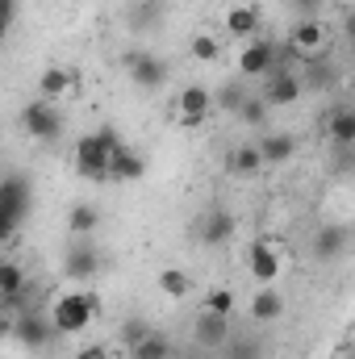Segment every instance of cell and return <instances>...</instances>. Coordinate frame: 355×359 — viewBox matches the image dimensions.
<instances>
[{
    "instance_id": "obj_27",
    "label": "cell",
    "mask_w": 355,
    "mask_h": 359,
    "mask_svg": "<svg viewBox=\"0 0 355 359\" xmlns=\"http://www.w3.org/2000/svg\"><path fill=\"white\" fill-rule=\"evenodd\" d=\"M251 96V88L243 80H226L222 88L213 92V113H239V104Z\"/></svg>"
},
{
    "instance_id": "obj_13",
    "label": "cell",
    "mask_w": 355,
    "mask_h": 359,
    "mask_svg": "<svg viewBox=\"0 0 355 359\" xmlns=\"http://www.w3.org/2000/svg\"><path fill=\"white\" fill-rule=\"evenodd\" d=\"M293 55H301V59H314V55H322L326 50V29H322V17H301L297 25H293V34H288V42H284Z\"/></svg>"
},
{
    "instance_id": "obj_41",
    "label": "cell",
    "mask_w": 355,
    "mask_h": 359,
    "mask_svg": "<svg viewBox=\"0 0 355 359\" xmlns=\"http://www.w3.org/2000/svg\"><path fill=\"white\" fill-rule=\"evenodd\" d=\"M188 359H209V351H192Z\"/></svg>"
},
{
    "instance_id": "obj_21",
    "label": "cell",
    "mask_w": 355,
    "mask_h": 359,
    "mask_svg": "<svg viewBox=\"0 0 355 359\" xmlns=\"http://www.w3.org/2000/svg\"><path fill=\"white\" fill-rule=\"evenodd\" d=\"M76 84H80V76H76V72H67V67H46V72L38 76V96L59 104L67 92H76Z\"/></svg>"
},
{
    "instance_id": "obj_25",
    "label": "cell",
    "mask_w": 355,
    "mask_h": 359,
    "mask_svg": "<svg viewBox=\"0 0 355 359\" xmlns=\"http://www.w3.org/2000/svg\"><path fill=\"white\" fill-rule=\"evenodd\" d=\"M67 230H72V238H92L96 230H100V209L96 205H72V213H67Z\"/></svg>"
},
{
    "instance_id": "obj_38",
    "label": "cell",
    "mask_w": 355,
    "mask_h": 359,
    "mask_svg": "<svg viewBox=\"0 0 355 359\" xmlns=\"http://www.w3.org/2000/svg\"><path fill=\"white\" fill-rule=\"evenodd\" d=\"M8 330H13V318H8V313H4V305H0V339H4Z\"/></svg>"
},
{
    "instance_id": "obj_37",
    "label": "cell",
    "mask_w": 355,
    "mask_h": 359,
    "mask_svg": "<svg viewBox=\"0 0 355 359\" xmlns=\"http://www.w3.org/2000/svg\"><path fill=\"white\" fill-rule=\"evenodd\" d=\"M17 4H21V0H0V21H8V25H13V17H17Z\"/></svg>"
},
{
    "instance_id": "obj_2",
    "label": "cell",
    "mask_w": 355,
    "mask_h": 359,
    "mask_svg": "<svg viewBox=\"0 0 355 359\" xmlns=\"http://www.w3.org/2000/svg\"><path fill=\"white\" fill-rule=\"evenodd\" d=\"M100 313V297L88 292V288H76V292H63V297H55V305H51V326H55V334H80V330H88V322Z\"/></svg>"
},
{
    "instance_id": "obj_3",
    "label": "cell",
    "mask_w": 355,
    "mask_h": 359,
    "mask_svg": "<svg viewBox=\"0 0 355 359\" xmlns=\"http://www.w3.org/2000/svg\"><path fill=\"white\" fill-rule=\"evenodd\" d=\"M121 72L130 76V84H134L138 92H159L168 80H172L168 59H163V55H155V50H142V46L121 50Z\"/></svg>"
},
{
    "instance_id": "obj_14",
    "label": "cell",
    "mask_w": 355,
    "mask_h": 359,
    "mask_svg": "<svg viewBox=\"0 0 355 359\" xmlns=\"http://www.w3.org/2000/svg\"><path fill=\"white\" fill-rule=\"evenodd\" d=\"M126 21H130L134 34H159L163 21H168V0H134Z\"/></svg>"
},
{
    "instance_id": "obj_17",
    "label": "cell",
    "mask_w": 355,
    "mask_h": 359,
    "mask_svg": "<svg viewBox=\"0 0 355 359\" xmlns=\"http://www.w3.org/2000/svg\"><path fill=\"white\" fill-rule=\"evenodd\" d=\"M326 138L335 142V151H351L355 147V113L347 104L326 109Z\"/></svg>"
},
{
    "instance_id": "obj_4",
    "label": "cell",
    "mask_w": 355,
    "mask_h": 359,
    "mask_svg": "<svg viewBox=\"0 0 355 359\" xmlns=\"http://www.w3.org/2000/svg\"><path fill=\"white\" fill-rule=\"evenodd\" d=\"M29 209H34V184H29V176H21V172L0 176V222L17 234L21 222L29 217Z\"/></svg>"
},
{
    "instance_id": "obj_29",
    "label": "cell",
    "mask_w": 355,
    "mask_h": 359,
    "mask_svg": "<svg viewBox=\"0 0 355 359\" xmlns=\"http://www.w3.org/2000/svg\"><path fill=\"white\" fill-rule=\"evenodd\" d=\"M130 359H172V339L163 330H151L138 347H130Z\"/></svg>"
},
{
    "instance_id": "obj_35",
    "label": "cell",
    "mask_w": 355,
    "mask_h": 359,
    "mask_svg": "<svg viewBox=\"0 0 355 359\" xmlns=\"http://www.w3.org/2000/svg\"><path fill=\"white\" fill-rule=\"evenodd\" d=\"M322 4H326V0H288V8H293V13H301V17H318V13H322Z\"/></svg>"
},
{
    "instance_id": "obj_39",
    "label": "cell",
    "mask_w": 355,
    "mask_h": 359,
    "mask_svg": "<svg viewBox=\"0 0 355 359\" xmlns=\"http://www.w3.org/2000/svg\"><path fill=\"white\" fill-rule=\"evenodd\" d=\"M8 238H13V230H8V226L0 222V243H8Z\"/></svg>"
},
{
    "instance_id": "obj_7",
    "label": "cell",
    "mask_w": 355,
    "mask_h": 359,
    "mask_svg": "<svg viewBox=\"0 0 355 359\" xmlns=\"http://www.w3.org/2000/svg\"><path fill=\"white\" fill-rule=\"evenodd\" d=\"M272 72H280V42L272 38H251L239 50V76L243 80H264Z\"/></svg>"
},
{
    "instance_id": "obj_30",
    "label": "cell",
    "mask_w": 355,
    "mask_h": 359,
    "mask_svg": "<svg viewBox=\"0 0 355 359\" xmlns=\"http://www.w3.org/2000/svg\"><path fill=\"white\" fill-rule=\"evenodd\" d=\"M260 168H264V159H260L255 142H239V147L230 151V172H234V176H255Z\"/></svg>"
},
{
    "instance_id": "obj_31",
    "label": "cell",
    "mask_w": 355,
    "mask_h": 359,
    "mask_svg": "<svg viewBox=\"0 0 355 359\" xmlns=\"http://www.w3.org/2000/svg\"><path fill=\"white\" fill-rule=\"evenodd\" d=\"M151 330H155V326H151L142 313H130V318H121V326H117V343L130 351V347H138V343H142Z\"/></svg>"
},
{
    "instance_id": "obj_6",
    "label": "cell",
    "mask_w": 355,
    "mask_h": 359,
    "mask_svg": "<svg viewBox=\"0 0 355 359\" xmlns=\"http://www.w3.org/2000/svg\"><path fill=\"white\" fill-rule=\"evenodd\" d=\"M234 230H239V222H234V213L226 209V205H209L196 222H192V234H196V243L201 247H209V251H217V247H226L230 238H234Z\"/></svg>"
},
{
    "instance_id": "obj_16",
    "label": "cell",
    "mask_w": 355,
    "mask_h": 359,
    "mask_svg": "<svg viewBox=\"0 0 355 359\" xmlns=\"http://www.w3.org/2000/svg\"><path fill=\"white\" fill-rule=\"evenodd\" d=\"M284 268V259L276 255V243H251V251H247V271L260 280V284H272L276 276Z\"/></svg>"
},
{
    "instance_id": "obj_26",
    "label": "cell",
    "mask_w": 355,
    "mask_h": 359,
    "mask_svg": "<svg viewBox=\"0 0 355 359\" xmlns=\"http://www.w3.org/2000/svg\"><path fill=\"white\" fill-rule=\"evenodd\" d=\"M155 288H159L163 297H172V301H184V297L192 292V276L184 268H163L155 276Z\"/></svg>"
},
{
    "instance_id": "obj_9",
    "label": "cell",
    "mask_w": 355,
    "mask_h": 359,
    "mask_svg": "<svg viewBox=\"0 0 355 359\" xmlns=\"http://www.w3.org/2000/svg\"><path fill=\"white\" fill-rule=\"evenodd\" d=\"M100 247H96V238H72L67 243V251H63V276L67 280H96V271H100Z\"/></svg>"
},
{
    "instance_id": "obj_23",
    "label": "cell",
    "mask_w": 355,
    "mask_h": 359,
    "mask_svg": "<svg viewBox=\"0 0 355 359\" xmlns=\"http://www.w3.org/2000/svg\"><path fill=\"white\" fill-rule=\"evenodd\" d=\"M255 151L264 163H288L297 155V138L293 134H264V138H255Z\"/></svg>"
},
{
    "instance_id": "obj_24",
    "label": "cell",
    "mask_w": 355,
    "mask_h": 359,
    "mask_svg": "<svg viewBox=\"0 0 355 359\" xmlns=\"http://www.w3.org/2000/svg\"><path fill=\"white\" fill-rule=\"evenodd\" d=\"M147 176V159L138 155V151H130V147H121L113 159H109V180H126V184H134V180Z\"/></svg>"
},
{
    "instance_id": "obj_28",
    "label": "cell",
    "mask_w": 355,
    "mask_h": 359,
    "mask_svg": "<svg viewBox=\"0 0 355 359\" xmlns=\"http://www.w3.org/2000/svg\"><path fill=\"white\" fill-rule=\"evenodd\" d=\"M21 292H29L25 268L13 264V259H0V297H21Z\"/></svg>"
},
{
    "instance_id": "obj_19",
    "label": "cell",
    "mask_w": 355,
    "mask_h": 359,
    "mask_svg": "<svg viewBox=\"0 0 355 359\" xmlns=\"http://www.w3.org/2000/svg\"><path fill=\"white\" fill-rule=\"evenodd\" d=\"M226 34L239 38V42L260 38V8H255V4H234V8H226Z\"/></svg>"
},
{
    "instance_id": "obj_33",
    "label": "cell",
    "mask_w": 355,
    "mask_h": 359,
    "mask_svg": "<svg viewBox=\"0 0 355 359\" xmlns=\"http://www.w3.org/2000/svg\"><path fill=\"white\" fill-rule=\"evenodd\" d=\"M234 117H239L243 126H264V121H267V104L255 96V92H251V96L239 104V113H234Z\"/></svg>"
},
{
    "instance_id": "obj_40",
    "label": "cell",
    "mask_w": 355,
    "mask_h": 359,
    "mask_svg": "<svg viewBox=\"0 0 355 359\" xmlns=\"http://www.w3.org/2000/svg\"><path fill=\"white\" fill-rule=\"evenodd\" d=\"M4 38H8V21H0V46H4Z\"/></svg>"
},
{
    "instance_id": "obj_34",
    "label": "cell",
    "mask_w": 355,
    "mask_h": 359,
    "mask_svg": "<svg viewBox=\"0 0 355 359\" xmlns=\"http://www.w3.org/2000/svg\"><path fill=\"white\" fill-rule=\"evenodd\" d=\"M201 309H209V313H226V318H230V313H234V297H230L226 288H209V297H205Z\"/></svg>"
},
{
    "instance_id": "obj_12",
    "label": "cell",
    "mask_w": 355,
    "mask_h": 359,
    "mask_svg": "<svg viewBox=\"0 0 355 359\" xmlns=\"http://www.w3.org/2000/svg\"><path fill=\"white\" fill-rule=\"evenodd\" d=\"M230 318L226 313H209V309H201L196 318H192V343L201 347V351H222V343L230 339Z\"/></svg>"
},
{
    "instance_id": "obj_22",
    "label": "cell",
    "mask_w": 355,
    "mask_h": 359,
    "mask_svg": "<svg viewBox=\"0 0 355 359\" xmlns=\"http://www.w3.org/2000/svg\"><path fill=\"white\" fill-rule=\"evenodd\" d=\"M284 309H288V305H284V297H280L272 284H264V288L251 297V322H255V326H272V322H280Z\"/></svg>"
},
{
    "instance_id": "obj_42",
    "label": "cell",
    "mask_w": 355,
    "mask_h": 359,
    "mask_svg": "<svg viewBox=\"0 0 355 359\" xmlns=\"http://www.w3.org/2000/svg\"><path fill=\"white\" fill-rule=\"evenodd\" d=\"M276 359H288V355H276Z\"/></svg>"
},
{
    "instance_id": "obj_36",
    "label": "cell",
    "mask_w": 355,
    "mask_h": 359,
    "mask_svg": "<svg viewBox=\"0 0 355 359\" xmlns=\"http://www.w3.org/2000/svg\"><path fill=\"white\" fill-rule=\"evenodd\" d=\"M72 359H113V355H109V347H105V343H88V347H80Z\"/></svg>"
},
{
    "instance_id": "obj_15",
    "label": "cell",
    "mask_w": 355,
    "mask_h": 359,
    "mask_svg": "<svg viewBox=\"0 0 355 359\" xmlns=\"http://www.w3.org/2000/svg\"><path fill=\"white\" fill-rule=\"evenodd\" d=\"M209 113H213V92L209 88L192 84V88L180 92V121H184V126H205Z\"/></svg>"
},
{
    "instance_id": "obj_32",
    "label": "cell",
    "mask_w": 355,
    "mask_h": 359,
    "mask_svg": "<svg viewBox=\"0 0 355 359\" xmlns=\"http://www.w3.org/2000/svg\"><path fill=\"white\" fill-rule=\"evenodd\" d=\"M188 55H192L196 63H217V59H222V38H217V34H192Z\"/></svg>"
},
{
    "instance_id": "obj_8",
    "label": "cell",
    "mask_w": 355,
    "mask_h": 359,
    "mask_svg": "<svg viewBox=\"0 0 355 359\" xmlns=\"http://www.w3.org/2000/svg\"><path fill=\"white\" fill-rule=\"evenodd\" d=\"M8 334L17 339V347H25V351H42V347L55 339V326H51L46 309L29 305V309H21V313L13 318V330H8Z\"/></svg>"
},
{
    "instance_id": "obj_5",
    "label": "cell",
    "mask_w": 355,
    "mask_h": 359,
    "mask_svg": "<svg viewBox=\"0 0 355 359\" xmlns=\"http://www.w3.org/2000/svg\"><path fill=\"white\" fill-rule=\"evenodd\" d=\"M21 130L29 134V138H38V142H55L59 134H63V113H59V104L55 100H29L25 109H21Z\"/></svg>"
},
{
    "instance_id": "obj_11",
    "label": "cell",
    "mask_w": 355,
    "mask_h": 359,
    "mask_svg": "<svg viewBox=\"0 0 355 359\" xmlns=\"http://www.w3.org/2000/svg\"><path fill=\"white\" fill-rule=\"evenodd\" d=\"M301 80H297V72H288V67H280V72H272L264 76V92H260V100H264L267 109H288V104H297L301 100Z\"/></svg>"
},
{
    "instance_id": "obj_18",
    "label": "cell",
    "mask_w": 355,
    "mask_h": 359,
    "mask_svg": "<svg viewBox=\"0 0 355 359\" xmlns=\"http://www.w3.org/2000/svg\"><path fill=\"white\" fill-rule=\"evenodd\" d=\"M297 80H301V88L330 92L335 84H339V67H335L330 59H322V55H314V59H305V72H297Z\"/></svg>"
},
{
    "instance_id": "obj_10",
    "label": "cell",
    "mask_w": 355,
    "mask_h": 359,
    "mask_svg": "<svg viewBox=\"0 0 355 359\" xmlns=\"http://www.w3.org/2000/svg\"><path fill=\"white\" fill-rule=\"evenodd\" d=\"M347 251H351V230L339 226V222L318 226L314 238H309V255H314L318 264H335V259H343Z\"/></svg>"
},
{
    "instance_id": "obj_20",
    "label": "cell",
    "mask_w": 355,
    "mask_h": 359,
    "mask_svg": "<svg viewBox=\"0 0 355 359\" xmlns=\"http://www.w3.org/2000/svg\"><path fill=\"white\" fill-rule=\"evenodd\" d=\"M267 343L255 330H230V339L222 343V359H264Z\"/></svg>"
},
{
    "instance_id": "obj_1",
    "label": "cell",
    "mask_w": 355,
    "mask_h": 359,
    "mask_svg": "<svg viewBox=\"0 0 355 359\" xmlns=\"http://www.w3.org/2000/svg\"><path fill=\"white\" fill-rule=\"evenodd\" d=\"M126 142L117 138V130H96V134H84L80 142H76V155H72V163H76V172L92 184H109V159L121 151Z\"/></svg>"
}]
</instances>
